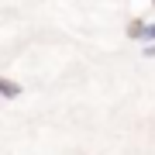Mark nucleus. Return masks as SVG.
I'll return each mask as SVG.
<instances>
[{
    "instance_id": "obj_2",
    "label": "nucleus",
    "mask_w": 155,
    "mask_h": 155,
    "mask_svg": "<svg viewBox=\"0 0 155 155\" xmlns=\"http://www.w3.org/2000/svg\"><path fill=\"white\" fill-rule=\"evenodd\" d=\"M127 35H131V38H141L145 35V21H134L131 28H127Z\"/></svg>"
},
{
    "instance_id": "obj_3",
    "label": "nucleus",
    "mask_w": 155,
    "mask_h": 155,
    "mask_svg": "<svg viewBox=\"0 0 155 155\" xmlns=\"http://www.w3.org/2000/svg\"><path fill=\"white\" fill-rule=\"evenodd\" d=\"M145 41H155V24H145V35H141Z\"/></svg>"
},
{
    "instance_id": "obj_1",
    "label": "nucleus",
    "mask_w": 155,
    "mask_h": 155,
    "mask_svg": "<svg viewBox=\"0 0 155 155\" xmlns=\"http://www.w3.org/2000/svg\"><path fill=\"white\" fill-rule=\"evenodd\" d=\"M0 97H4V100L21 97V83H14V79H4V76H0Z\"/></svg>"
}]
</instances>
